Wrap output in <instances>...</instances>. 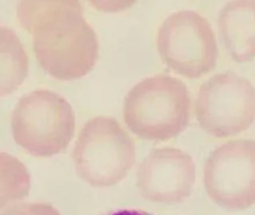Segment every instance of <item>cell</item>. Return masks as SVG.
I'll list each match as a JSON object with an SVG mask.
<instances>
[{"mask_svg": "<svg viewBox=\"0 0 255 215\" xmlns=\"http://www.w3.org/2000/svg\"><path fill=\"white\" fill-rule=\"evenodd\" d=\"M191 98L179 78L159 74L142 80L126 95L124 120L138 137L166 142L177 137L188 126Z\"/></svg>", "mask_w": 255, "mask_h": 215, "instance_id": "7a4b0ae2", "label": "cell"}, {"mask_svg": "<svg viewBox=\"0 0 255 215\" xmlns=\"http://www.w3.org/2000/svg\"><path fill=\"white\" fill-rule=\"evenodd\" d=\"M2 215H62L46 203H19L8 207Z\"/></svg>", "mask_w": 255, "mask_h": 215, "instance_id": "8fae6325", "label": "cell"}, {"mask_svg": "<svg viewBox=\"0 0 255 215\" xmlns=\"http://www.w3.org/2000/svg\"><path fill=\"white\" fill-rule=\"evenodd\" d=\"M199 126L216 138L247 131L255 119V87L235 72L218 74L199 88L195 103Z\"/></svg>", "mask_w": 255, "mask_h": 215, "instance_id": "8992f818", "label": "cell"}, {"mask_svg": "<svg viewBox=\"0 0 255 215\" xmlns=\"http://www.w3.org/2000/svg\"><path fill=\"white\" fill-rule=\"evenodd\" d=\"M0 96L15 91L28 73L29 60L22 42L14 30L0 26Z\"/></svg>", "mask_w": 255, "mask_h": 215, "instance_id": "30bf717a", "label": "cell"}, {"mask_svg": "<svg viewBox=\"0 0 255 215\" xmlns=\"http://www.w3.org/2000/svg\"><path fill=\"white\" fill-rule=\"evenodd\" d=\"M135 179L139 195L147 201L169 205L182 203L195 187V162L179 148H155L138 165Z\"/></svg>", "mask_w": 255, "mask_h": 215, "instance_id": "ba28073f", "label": "cell"}, {"mask_svg": "<svg viewBox=\"0 0 255 215\" xmlns=\"http://www.w3.org/2000/svg\"><path fill=\"white\" fill-rule=\"evenodd\" d=\"M210 199L223 208L243 211L255 203V140L235 139L211 152L204 166Z\"/></svg>", "mask_w": 255, "mask_h": 215, "instance_id": "52a82bcc", "label": "cell"}, {"mask_svg": "<svg viewBox=\"0 0 255 215\" xmlns=\"http://www.w3.org/2000/svg\"><path fill=\"white\" fill-rule=\"evenodd\" d=\"M14 141L28 154L47 158L66 151L75 135V113L56 92L38 89L24 94L11 115Z\"/></svg>", "mask_w": 255, "mask_h": 215, "instance_id": "3957f363", "label": "cell"}, {"mask_svg": "<svg viewBox=\"0 0 255 215\" xmlns=\"http://www.w3.org/2000/svg\"><path fill=\"white\" fill-rule=\"evenodd\" d=\"M20 25L32 36L41 67L56 79L71 81L92 70L99 41L77 0H24L16 8Z\"/></svg>", "mask_w": 255, "mask_h": 215, "instance_id": "6da1fadb", "label": "cell"}, {"mask_svg": "<svg viewBox=\"0 0 255 215\" xmlns=\"http://www.w3.org/2000/svg\"><path fill=\"white\" fill-rule=\"evenodd\" d=\"M219 34L235 62L255 58V0L232 1L222 8L218 18Z\"/></svg>", "mask_w": 255, "mask_h": 215, "instance_id": "9c48e42d", "label": "cell"}, {"mask_svg": "<svg viewBox=\"0 0 255 215\" xmlns=\"http://www.w3.org/2000/svg\"><path fill=\"white\" fill-rule=\"evenodd\" d=\"M156 46L163 63L187 78H201L217 65L213 28L193 10H179L163 20L158 29Z\"/></svg>", "mask_w": 255, "mask_h": 215, "instance_id": "5b68a950", "label": "cell"}, {"mask_svg": "<svg viewBox=\"0 0 255 215\" xmlns=\"http://www.w3.org/2000/svg\"><path fill=\"white\" fill-rule=\"evenodd\" d=\"M76 172L93 187H108L126 179L135 163V143L118 119L98 115L86 121L74 143Z\"/></svg>", "mask_w": 255, "mask_h": 215, "instance_id": "277c9868", "label": "cell"}]
</instances>
